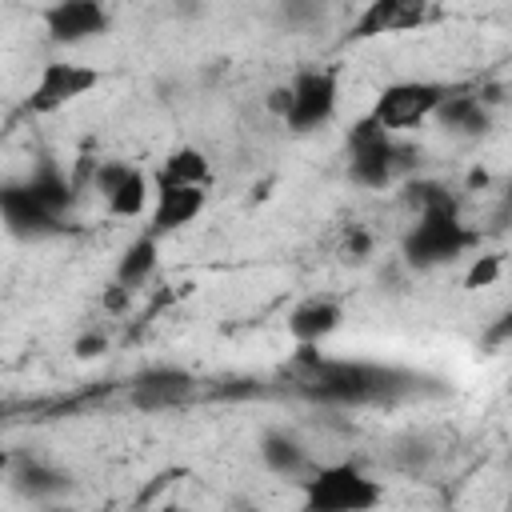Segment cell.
I'll return each mask as SVG.
<instances>
[{"mask_svg":"<svg viewBox=\"0 0 512 512\" xmlns=\"http://www.w3.org/2000/svg\"><path fill=\"white\" fill-rule=\"evenodd\" d=\"M292 380L308 400L340 404V408L384 404L412 388V376L400 368H384L368 360H332V356H320L316 348H300Z\"/></svg>","mask_w":512,"mask_h":512,"instance_id":"cell-1","label":"cell"},{"mask_svg":"<svg viewBox=\"0 0 512 512\" xmlns=\"http://www.w3.org/2000/svg\"><path fill=\"white\" fill-rule=\"evenodd\" d=\"M304 512H376L384 504V484L352 460L316 464L300 480Z\"/></svg>","mask_w":512,"mask_h":512,"instance_id":"cell-2","label":"cell"},{"mask_svg":"<svg viewBox=\"0 0 512 512\" xmlns=\"http://www.w3.org/2000/svg\"><path fill=\"white\" fill-rule=\"evenodd\" d=\"M472 244H476V232L460 220L456 200H448V204H436V208L416 212V220L404 232V244L400 248H404V260L412 268H436V264H452Z\"/></svg>","mask_w":512,"mask_h":512,"instance_id":"cell-3","label":"cell"},{"mask_svg":"<svg viewBox=\"0 0 512 512\" xmlns=\"http://www.w3.org/2000/svg\"><path fill=\"white\" fill-rule=\"evenodd\" d=\"M404 148L392 140V132H384L380 124H372L368 116L352 124L348 132V176L360 188H388L396 180V172L404 168Z\"/></svg>","mask_w":512,"mask_h":512,"instance_id":"cell-4","label":"cell"},{"mask_svg":"<svg viewBox=\"0 0 512 512\" xmlns=\"http://www.w3.org/2000/svg\"><path fill=\"white\" fill-rule=\"evenodd\" d=\"M340 104V80L332 68H304L284 84V112L280 120L292 132H316L336 116Z\"/></svg>","mask_w":512,"mask_h":512,"instance_id":"cell-5","label":"cell"},{"mask_svg":"<svg viewBox=\"0 0 512 512\" xmlns=\"http://www.w3.org/2000/svg\"><path fill=\"white\" fill-rule=\"evenodd\" d=\"M444 96H448V88L440 80H396V84L380 88L368 120L380 124L384 132H404V128L432 120Z\"/></svg>","mask_w":512,"mask_h":512,"instance_id":"cell-6","label":"cell"},{"mask_svg":"<svg viewBox=\"0 0 512 512\" xmlns=\"http://www.w3.org/2000/svg\"><path fill=\"white\" fill-rule=\"evenodd\" d=\"M100 84V72L92 64L80 60H48L28 92V112H60L68 104H76L80 96H88Z\"/></svg>","mask_w":512,"mask_h":512,"instance_id":"cell-7","label":"cell"},{"mask_svg":"<svg viewBox=\"0 0 512 512\" xmlns=\"http://www.w3.org/2000/svg\"><path fill=\"white\" fill-rule=\"evenodd\" d=\"M0 220L20 240H44V236H52L60 228V216L48 212L32 196V188L24 180H4L0 184Z\"/></svg>","mask_w":512,"mask_h":512,"instance_id":"cell-8","label":"cell"},{"mask_svg":"<svg viewBox=\"0 0 512 512\" xmlns=\"http://www.w3.org/2000/svg\"><path fill=\"white\" fill-rule=\"evenodd\" d=\"M92 184L96 192L104 196L108 212L112 216H140L144 204H148V176L136 168V164H124V160H104L96 164L92 172Z\"/></svg>","mask_w":512,"mask_h":512,"instance_id":"cell-9","label":"cell"},{"mask_svg":"<svg viewBox=\"0 0 512 512\" xmlns=\"http://www.w3.org/2000/svg\"><path fill=\"white\" fill-rule=\"evenodd\" d=\"M112 24L108 8L96 0H60L44 12V28L52 44H84L92 36H104Z\"/></svg>","mask_w":512,"mask_h":512,"instance_id":"cell-10","label":"cell"},{"mask_svg":"<svg viewBox=\"0 0 512 512\" xmlns=\"http://www.w3.org/2000/svg\"><path fill=\"white\" fill-rule=\"evenodd\" d=\"M192 396V372L184 368H172V364H160V368H148L132 380V404L144 408V412H160V408H176Z\"/></svg>","mask_w":512,"mask_h":512,"instance_id":"cell-11","label":"cell"},{"mask_svg":"<svg viewBox=\"0 0 512 512\" xmlns=\"http://www.w3.org/2000/svg\"><path fill=\"white\" fill-rule=\"evenodd\" d=\"M340 324H344V308H340L332 296H308V300H300V304L288 312V336H292L300 348L324 344Z\"/></svg>","mask_w":512,"mask_h":512,"instance_id":"cell-12","label":"cell"},{"mask_svg":"<svg viewBox=\"0 0 512 512\" xmlns=\"http://www.w3.org/2000/svg\"><path fill=\"white\" fill-rule=\"evenodd\" d=\"M208 204V192L204 188H156V208H152V224H148V236H172L180 232L184 224H192Z\"/></svg>","mask_w":512,"mask_h":512,"instance_id":"cell-13","label":"cell"},{"mask_svg":"<svg viewBox=\"0 0 512 512\" xmlns=\"http://www.w3.org/2000/svg\"><path fill=\"white\" fill-rule=\"evenodd\" d=\"M260 464L272 476H284V480H304L316 468V460L308 456L304 440L284 432V428H272V432L260 436Z\"/></svg>","mask_w":512,"mask_h":512,"instance_id":"cell-14","label":"cell"},{"mask_svg":"<svg viewBox=\"0 0 512 512\" xmlns=\"http://www.w3.org/2000/svg\"><path fill=\"white\" fill-rule=\"evenodd\" d=\"M8 480H12V488H16L20 496H28V500H52V496L68 492V484H72V476H68L64 468H56V464H48V460H36V456L12 460Z\"/></svg>","mask_w":512,"mask_h":512,"instance_id":"cell-15","label":"cell"},{"mask_svg":"<svg viewBox=\"0 0 512 512\" xmlns=\"http://www.w3.org/2000/svg\"><path fill=\"white\" fill-rule=\"evenodd\" d=\"M156 188H204L208 192V184H212V164H208V156L200 152V148H192V144H184V148H172L164 160H160V168H156Z\"/></svg>","mask_w":512,"mask_h":512,"instance_id":"cell-16","label":"cell"},{"mask_svg":"<svg viewBox=\"0 0 512 512\" xmlns=\"http://www.w3.org/2000/svg\"><path fill=\"white\" fill-rule=\"evenodd\" d=\"M424 20V8L420 4H408V0H376L360 12L356 20V36H376V32H400V28H412Z\"/></svg>","mask_w":512,"mask_h":512,"instance_id":"cell-17","label":"cell"},{"mask_svg":"<svg viewBox=\"0 0 512 512\" xmlns=\"http://www.w3.org/2000/svg\"><path fill=\"white\" fill-rule=\"evenodd\" d=\"M156 264H160V240L144 232V236H136V240L120 252V260H116V284L132 292V288H140L144 280H152Z\"/></svg>","mask_w":512,"mask_h":512,"instance_id":"cell-18","label":"cell"},{"mask_svg":"<svg viewBox=\"0 0 512 512\" xmlns=\"http://www.w3.org/2000/svg\"><path fill=\"white\" fill-rule=\"evenodd\" d=\"M24 184H28V188H32V196H36L48 212H56V216H64V212L76 204L72 180H68L56 164H36V168L24 176Z\"/></svg>","mask_w":512,"mask_h":512,"instance_id":"cell-19","label":"cell"},{"mask_svg":"<svg viewBox=\"0 0 512 512\" xmlns=\"http://www.w3.org/2000/svg\"><path fill=\"white\" fill-rule=\"evenodd\" d=\"M436 120L452 132H484L488 128V108L476 100V96H456L448 92L436 108Z\"/></svg>","mask_w":512,"mask_h":512,"instance_id":"cell-20","label":"cell"},{"mask_svg":"<svg viewBox=\"0 0 512 512\" xmlns=\"http://www.w3.org/2000/svg\"><path fill=\"white\" fill-rule=\"evenodd\" d=\"M500 256H476L472 260V268H468V276H464V288H488L496 276H500Z\"/></svg>","mask_w":512,"mask_h":512,"instance_id":"cell-21","label":"cell"},{"mask_svg":"<svg viewBox=\"0 0 512 512\" xmlns=\"http://www.w3.org/2000/svg\"><path fill=\"white\" fill-rule=\"evenodd\" d=\"M344 252H348V260H364V256L372 252V236H368L364 228H348V236H344Z\"/></svg>","mask_w":512,"mask_h":512,"instance_id":"cell-22","label":"cell"},{"mask_svg":"<svg viewBox=\"0 0 512 512\" xmlns=\"http://www.w3.org/2000/svg\"><path fill=\"white\" fill-rule=\"evenodd\" d=\"M104 344H108V340H104L100 332H88V336H80V340H76V356H100V352H104Z\"/></svg>","mask_w":512,"mask_h":512,"instance_id":"cell-23","label":"cell"},{"mask_svg":"<svg viewBox=\"0 0 512 512\" xmlns=\"http://www.w3.org/2000/svg\"><path fill=\"white\" fill-rule=\"evenodd\" d=\"M128 296H132L128 288H120V284H112V288H108V296H104V304H108L112 312H120V308L128 304Z\"/></svg>","mask_w":512,"mask_h":512,"instance_id":"cell-24","label":"cell"},{"mask_svg":"<svg viewBox=\"0 0 512 512\" xmlns=\"http://www.w3.org/2000/svg\"><path fill=\"white\" fill-rule=\"evenodd\" d=\"M8 468H12V452H8V448H0V480L8 476Z\"/></svg>","mask_w":512,"mask_h":512,"instance_id":"cell-25","label":"cell"}]
</instances>
